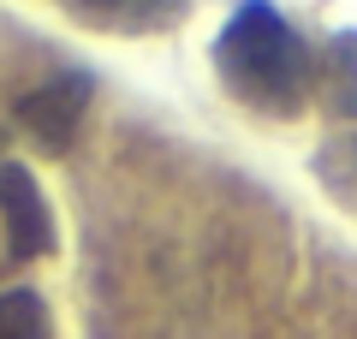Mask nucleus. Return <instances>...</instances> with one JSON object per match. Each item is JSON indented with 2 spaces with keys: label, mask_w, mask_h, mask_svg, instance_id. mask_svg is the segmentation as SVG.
<instances>
[{
  "label": "nucleus",
  "mask_w": 357,
  "mask_h": 339,
  "mask_svg": "<svg viewBox=\"0 0 357 339\" xmlns=\"http://www.w3.org/2000/svg\"><path fill=\"white\" fill-rule=\"evenodd\" d=\"M220 89L262 119H298L316 101V48L274 0H238L208 42Z\"/></svg>",
  "instance_id": "f257e3e1"
},
{
  "label": "nucleus",
  "mask_w": 357,
  "mask_h": 339,
  "mask_svg": "<svg viewBox=\"0 0 357 339\" xmlns=\"http://www.w3.org/2000/svg\"><path fill=\"white\" fill-rule=\"evenodd\" d=\"M89 96H96L89 72H54L13 101V119L42 155H72L77 131H84V113H89Z\"/></svg>",
  "instance_id": "f03ea898"
},
{
  "label": "nucleus",
  "mask_w": 357,
  "mask_h": 339,
  "mask_svg": "<svg viewBox=\"0 0 357 339\" xmlns=\"http://www.w3.org/2000/svg\"><path fill=\"white\" fill-rule=\"evenodd\" d=\"M0 220H6V256L13 262H48L60 250V226H54V202L36 185L24 161L0 155Z\"/></svg>",
  "instance_id": "7ed1b4c3"
},
{
  "label": "nucleus",
  "mask_w": 357,
  "mask_h": 339,
  "mask_svg": "<svg viewBox=\"0 0 357 339\" xmlns=\"http://www.w3.org/2000/svg\"><path fill=\"white\" fill-rule=\"evenodd\" d=\"M66 13L89 30H107V36H161L178 18H191L197 0H60Z\"/></svg>",
  "instance_id": "20e7f679"
},
{
  "label": "nucleus",
  "mask_w": 357,
  "mask_h": 339,
  "mask_svg": "<svg viewBox=\"0 0 357 339\" xmlns=\"http://www.w3.org/2000/svg\"><path fill=\"white\" fill-rule=\"evenodd\" d=\"M316 101H321L328 119H357V30H333V36H321Z\"/></svg>",
  "instance_id": "39448f33"
},
{
  "label": "nucleus",
  "mask_w": 357,
  "mask_h": 339,
  "mask_svg": "<svg viewBox=\"0 0 357 339\" xmlns=\"http://www.w3.org/2000/svg\"><path fill=\"white\" fill-rule=\"evenodd\" d=\"M0 339H54V310L36 286L0 292Z\"/></svg>",
  "instance_id": "423d86ee"
},
{
  "label": "nucleus",
  "mask_w": 357,
  "mask_h": 339,
  "mask_svg": "<svg viewBox=\"0 0 357 339\" xmlns=\"http://www.w3.org/2000/svg\"><path fill=\"white\" fill-rule=\"evenodd\" d=\"M316 179L345 209H357V131H345V137H333V143L316 149Z\"/></svg>",
  "instance_id": "0eeeda50"
},
{
  "label": "nucleus",
  "mask_w": 357,
  "mask_h": 339,
  "mask_svg": "<svg viewBox=\"0 0 357 339\" xmlns=\"http://www.w3.org/2000/svg\"><path fill=\"white\" fill-rule=\"evenodd\" d=\"M0 149H6V126H0Z\"/></svg>",
  "instance_id": "6e6552de"
}]
</instances>
